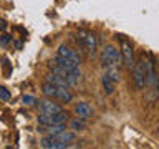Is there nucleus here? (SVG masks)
<instances>
[{
    "mask_svg": "<svg viewBox=\"0 0 159 149\" xmlns=\"http://www.w3.org/2000/svg\"><path fill=\"white\" fill-rule=\"evenodd\" d=\"M58 139V141H61V142H66V144H70V142H73L75 139H76V133L75 131H71V129H65V131H61L60 134H57V136H55Z\"/></svg>",
    "mask_w": 159,
    "mask_h": 149,
    "instance_id": "obj_14",
    "label": "nucleus"
},
{
    "mask_svg": "<svg viewBox=\"0 0 159 149\" xmlns=\"http://www.w3.org/2000/svg\"><path fill=\"white\" fill-rule=\"evenodd\" d=\"M70 129L75 133L84 131V129H86V123H84V119H81V118H75L70 121Z\"/></svg>",
    "mask_w": 159,
    "mask_h": 149,
    "instance_id": "obj_16",
    "label": "nucleus"
},
{
    "mask_svg": "<svg viewBox=\"0 0 159 149\" xmlns=\"http://www.w3.org/2000/svg\"><path fill=\"white\" fill-rule=\"evenodd\" d=\"M37 108L38 113H45V114H53V113H60L61 111V106L58 103H55L52 98H45V99H37Z\"/></svg>",
    "mask_w": 159,
    "mask_h": 149,
    "instance_id": "obj_7",
    "label": "nucleus"
},
{
    "mask_svg": "<svg viewBox=\"0 0 159 149\" xmlns=\"http://www.w3.org/2000/svg\"><path fill=\"white\" fill-rule=\"evenodd\" d=\"M22 104L23 106H33V104H37V98L32 94H25V96H22Z\"/></svg>",
    "mask_w": 159,
    "mask_h": 149,
    "instance_id": "obj_17",
    "label": "nucleus"
},
{
    "mask_svg": "<svg viewBox=\"0 0 159 149\" xmlns=\"http://www.w3.org/2000/svg\"><path fill=\"white\" fill-rule=\"evenodd\" d=\"M99 61H101V66L106 70L121 66V63H123L121 52H118L116 47H113V45H104L103 52L99 55Z\"/></svg>",
    "mask_w": 159,
    "mask_h": 149,
    "instance_id": "obj_1",
    "label": "nucleus"
},
{
    "mask_svg": "<svg viewBox=\"0 0 159 149\" xmlns=\"http://www.w3.org/2000/svg\"><path fill=\"white\" fill-rule=\"evenodd\" d=\"M57 89H58V86H55V84H52V83H48V81H45L43 84H42V93L45 94L47 98H55L57 96Z\"/></svg>",
    "mask_w": 159,
    "mask_h": 149,
    "instance_id": "obj_15",
    "label": "nucleus"
},
{
    "mask_svg": "<svg viewBox=\"0 0 159 149\" xmlns=\"http://www.w3.org/2000/svg\"><path fill=\"white\" fill-rule=\"evenodd\" d=\"M73 113H75V116H76V118H81V119L93 118V108H91V104L86 103V101H80V103L75 104Z\"/></svg>",
    "mask_w": 159,
    "mask_h": 149,
    "instance_id": "obj_8",
    "label": "nucleus"
},
{
    "mask_svg": "<svg viewBox=\"0 0 159 149\" xmlns=\"http://www.w3.org/2000/svg\"><path fill=\"white\" fill-rule=\"evenodd\" d=\"M45 79H47L48 83H52L55 84V86H58V88H71V84H70L65 78H61L60 74H55V73H47V76H45Z\"/></svg>",
    "mask_w": 159,
    "mask_h": 149,
    "instance_id": "obj_12",
    "label": "nucleus"
},
{
    "mask_svg": "<svg viewBox=\"0 0 159 149\" xmlns=\"http://www.w3.org/2000/svg\"><path fill=\"white\" fill-rule=\"evenodd\" d=\"M7 28V23H5V20H0V30H5Z\"/></svg>",
    "mask_w": 159,
    "mask_h": 149,
    "instance_id": "obj_21",
    "label": "nucleus"
},
{
    "mask_svg": "<svg viewBox=\"0 0 159 149\" xmlns=\"http://www.w3.org/2000/svg\"><path fill=\"white\" fill-rule=\"evenodd\" d=\"M40 146L45 149H66V147H70V144L58 141L55 136H47V138L40 139Z\"/></svg>",
    "mask_w": 159,
    "mask_h": 149,
    "instance_id": "obj_10",
    "label": "nucleus"
},
{
    "mask_svg": "<svg viewBox=\"0 0 159 149\" xmlns=\"http://www.w3.org/2000/svg\"><path fill=\"white\" fill-rule=\"evenodd\" d=\"M37 121L40 126H52V124H61L68 121V113L61 109L60 113H53V114H45V113H38Z\"/></svg>",
    "mask_w": 159,
    "mask_h": 149,
    "instance_id": "obj_3",
    "label": "nucleus"
},
{
    "mask_svg": "<svg viewBox=\"0 0 159 149\" xmlns=\"http://www.w3.org/2000/svg\"><path fill=\"white\" fill-rule=\"evenodd\" d=\"M10 35H7V33H3V35H0V45H2V47H7V45L10 43Z\"/></svg>",
    "mask_w": 159,
    "mask_h": 149,
    "instance_id": "obj_19",
    "label": "nucleus"
},
{
    "mask_svg": "<svg viewBox=\"0 0 159 149\" xmlns=\"http://www.w3.org/2000/svg\"><path fill=\"white\" fill-rule=\"evenodd\" d=\"M76 42L88 53L89 58L96 55V37H94V33L86 32V30H80L76 33Z\"/></svg>",
    "mask_w": 159,
    "mask_h": 149,
    "instance_id": "obj_2",
    "label": "nucleus"
},
{
    "mask_svg": "<svg viewBox=\"0 0 159 149\" xmlns=\"http://www.w3.org/2000/svg\"><path fill=\"white\" fill-rule=\"evenodd\" d=\"M133 79H134V84H136L138 89H144L146 86V74H144V65H143V58L139 61L134 63L133 66Z\"/></svg>",
    "mask_w": 159,
    "mask_h": 149,
    "instance_id": "obj_6",
    "label": "nucleus"
},
{
    "mask_svg": "<svg viewBox=\"0 0 159 149\" xmlns=\"http://www.w3.org/2000/svg\"><path fill=\"white\" fill-rule=\"evenodd\" d=\"M57 99H60L61 103H71L73 101V94L70 91V88H58L57 89Z\"/></svg>",
    "mask_w": 159,
    "mask_h": 149,
    "instance_id": "obj_13",
    "label": "nucleus"
},
{
    "mask_svg": "<svg viewBox=\"0 0 159 149\" xmlns=\"http://www.w3.org/2000/svg\"><path fill=\"white\" fill-rule=\"evenodd\" d=\"M143 58V65H144V74H146V86H154L156 83V78H157V70H156V63H154V58L151 55H141Z\"/></svg>",
    "mask_w": 159,
    "mask_h": 149,
    "instance_id": "obj_4",
    "label": "nucleus"
},
{
    "mask_svg": "<svg viewBox=\"0 0 159 149\" xmlns=\"http://www.w3.org/2000/svg\"><path fill=\"white\" fill-rule=\"evenodd\" d=\"M121 56H123V63L128 70H133L134 66V50H133V45L126 42V40H121Z\"/></svg>",
    "mask_w": 159,
    "mask_h": 149,
    "instance_id": "obj_5",
    "label": "nucleus"
},
{
    "mask_svg": "<svg viewBox=\"0 0 159 149\" xmlns=\"http://www.w3.org/2000/svg\"><path fill=\"white\" fill-rule=\"evenodd\" d=\"M12 98V94H10V91L5 86H0V99L2 101H8V99Z\"/></svg>",
    "mask_w": 159,
    "mask_h": 149,
    "instance_id": "obj_18",
    "label": "nucleus"
},
{
    "mask_svg": "<svg viewBox=\"0 0 159 149\" xmlns=\"http://www.w3.org/2000/svg\"><path fill=\"white\" fill-rule=\"evenodd\" d=\"M156 94H159V73H157V78H156Z\"/></svg>",
    "mask_w": 159,
    "mask_h": 149,
    "instance_id": "obj_20",
    "label": "nucleus"
},
{
    "mask_svg": "<svg viewBox=\"0 0 159 149\" xmlns=\"http://www.w3.org/2000/svg\"><path fill=\"white\" fill-rule=\"evenodd\" d=\"M116 81H114V79L109 76L108 73H104L103 76H101V86H103V91H104V94H113L114 91H116Z\"/></svg>",
    "mask_w": 159,
    "mask_h": 149,
    "instance_id": "obj_11",
    "label": "nucleus"
},
{
    "mask_svg": "<svg viewBox=\"0 0 159 149\" xmlns=\"http://www.w3.org/2000/svg\"><path fill=\"white\" fill-rule=\"evenodd\" d=\"M57 55H60V56H63V58H66V60H71V61L75 65H81V56L75 52V50H71L68 47V45H60L58 50H57Z\"/></svg>",
    "mask_w": 159,
    "mask_h": 149,
    "instance_id": "obj_9",
    "label": "nucleus"
}]
</instances>
